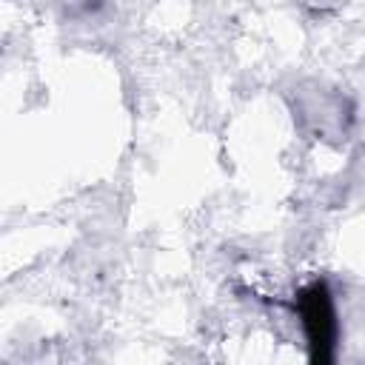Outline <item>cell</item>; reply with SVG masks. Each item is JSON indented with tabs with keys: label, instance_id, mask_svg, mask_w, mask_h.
Here are the masks:
<instances>
[{
	"label": "cell",
	"instance_id": "6da1fadb",
	"mask_svg": "<svg viewBox=\"0 0 365 365\" xmlns=\"http://www.w3.org/2000/svg\"><path fill=\"white\" fill-rule=\"evenodd\" d=\"M302 319L308 328V336L314 345H331V334H334V311H331V299L322 282L311 285L302 294Z\"/></svg>",
	"mask_w": 365,
	"mask_h": 365
}]
</instances>
